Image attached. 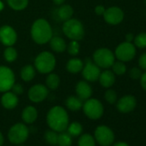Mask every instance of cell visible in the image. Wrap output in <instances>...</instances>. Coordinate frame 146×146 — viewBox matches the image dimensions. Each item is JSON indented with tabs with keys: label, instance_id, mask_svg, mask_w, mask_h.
<instances>
[{
	"label": "cell",
	"instance_id": "cell-44",
	"mask_svg": "<svg viewBox=\"0 0 146 146\" xmlns=\"http://www.w3.org/2000/svg\"><path fill=\"white\" fill-rule=\"evenodd\" d=\"M4 142H5V137H4V135L3 133L0 131V146H3L4 144Z\"/></svg>",
	"mask_w": 146,
	"mask_h": 146
},
{
	"label": "cell",
	"instance_id": "cell-9",
	"mask_svg": "<svg viewBox=\"0 0 146 146\" xmlns=\"http://www.w3.org/2000/svg\"><path fill=\"white\" fill-rule=\"evenodd\" d=\"M136 46L132 42H122L115 49L114 56L122 62H128L134 58L136 55Z\"/></svg>",
	"mask_w": 146,
	"mask_h": 146
},
{
	"label": "cell",
	"instance_id": "cell-23",
	"mask_svg": "<svg viewBox=\"0 0 146 146\" xmlns=\"http://www.w3.org/2000/svg\"><path fill=\"white\" fill-rule=\"evenodd\" d=\"M65 105L67 107L68 109H70V111H78L83 108L84 105V101L81 100L78 96H70L69 97H67L66 101H65Z\"/></svg>",
	"mask_w": 146,
	"mask_h": 146
},
{
	"label": "cell",
	"instance_id": "cell-47",
	"mask_svg": "<svg viewBox=\"0 0 146 146\" xmlns=\"http://www.w3.org/2000/svg\"><path fill=\"white\" fill-rule=\"evenodd\" d=\"M145 5H146V0H145Z\"/></svg>",
	"mask_w": 146,
	"mask_h": 146
},
{
	"label": "cell",
	"instance_id": "cell-35",
	"mask_svg": "<svg viewBox=\"0 0 146 146\" xmlns=\"http://www.w3.org/2000/svg\"><path fill=\"white\" fill-rule=\"evenodd\" d=\"M105 100L109 104H114L117 102V93L113 90H108L104 95Z\"/></svg>",
	"mask_w": 146,
	"mask_h": 146
},
{
	"label": "cell",
	"instance_id": "cell-42",
	"mask_svg": "<svg viewBox=\"0 0 146 146\" xmlns=\"http://www.w3.org/2000/svg\"><path fill=\"white\" fill-rule=\"evenodd\" d=\"M113 146H130L127 143L125 142H122V141H119V142H117L115 143Z\"/></svg>",
	"mask_w": 146,
	"mask_h": 146
},
{
	"label": "cell",
	"instance_id": "cell-38",
	"mask_svg": "<svg viewBox=\"0 0 146 146\" xmlns=\"http://www.w3.org/2000/svg\"><path fill=\"white\" fill-rule=\"evenodd\" d=\"M13 93H15L17 96H19V95H22L23 93V87L21 84H14V85L12 86L11 90Z\"/></svg>",
	"mask_w": 146,
	"mask_h": 146
},
{
	"label": "cell",
	"instance_id": "cell-46",
	"mask_svg": "<svg viewBox=\"0 0 146 146\" xmlns=\"http://www.w3.org/2000/svg\"><path fill=\"white\" fill-rule=\"evenodd\" d=\"M18 146H24V145H23V144H19Z\"/></svg>",
	"mask_w": 146,
	"mask_h": 146
},
{
	"label": "cell",
	"instance_id": "cell-34",
	"mask_svg": "<svg viewBox=\"0 0 146 146\" xmlns=\"http://www.w3.org/2000/svg\"><path fill=\"white\" fill-rule=\"evenodd\" d=\"M134 45L138 48H146V33H140L134 37Z\"/></svg>",
	"mask_w": 146,
	"mask_h": 146
},
{
	"label": "cell",
	"instance_id": "cell-12",
	"mask_svg": "<svg viewBox=\"0 0 146 146\" xmlns=\"http://www.w3.org/2000/svg\"><path fill=\"white\" fill-rule=\"evenodd\" d=\"M103 17L107 23L110 25H118L122 23L124 19V12L119 7L111 6L106 9Z\"/></svg>",
	"mask_w": 146,
	"mask_h": 146
},
{
	"label": "cell",
	"instance_id": "cell-1",
	"mask_svg": "<svg viewBox=\"0 0 146 146\" xmlns=\"http://www.w3.org/2000/svg\"><path fill=\"white\" fill-rule=\"evenodd\" d=\"M46 123L50 129L57 132L66 131L70 123L67 111L61 106L52 107L46 114Z\"/></svg>",
	"mask_w": 146,
	"mask_h": 146
},
{
	"label": "cell",
	"instance_id": "cell-43",
	"mask_svg": "<svg viewBox=\"0 0 146 146\" xmlns=\"http://www.w3.org/2000/svg\"><path fill=\"white\" fill-rule=\"evenodd\" d=\"M52 1H53V4L56 5H62L65 2V0H52Z\"/></svg>",
	"mask_w": 146,
	"mask_h": 146
},
{
	"label": "cell",
	"instance_id": "cell-15",
	"mask_svg": "<svg viewBox=\"0 0 146 146\" xmlns=\"http://www.w3.org/2000/svg\"><path fill=\"white\" fill-rule=\"evenodd\" d=\"M137 106V100L135 96L131 95H126L122 96L119 101H117V109L122 113H131L135 109Z\"/></svg>",
	"mask_w": 146,
	"mask_h": 146
},
{
	"label": "cell",
	"instance_id": "cell-11",
	"mask_svg": "<svg viewBox=\"0 0 146 146\" xmlns=\"http://www.w3.org/2000/svg\"><path fill=\"white\" fill-rule=\"evenodd\" d=\"M84 78L88 82H96L98 80L101 74V68L90 59H87L82 70Z\"/></svg>",
	"mask_w": 146,
	"mask_h": 146
},
{
	"label": "cell",
	"instance_id": "cell-7",
	"mask_svg": "<svg viewBox=\"0 0 146 146\" xmlns=\"http://www.w3.org/2000/svg\"><path fill=\"white\" fill-rule=\"evenodd\" d=\"M83 110L84 114L90 119H99L102 118L104 113V108L102 103L95 98H90L85 101L83 105Z\"/></svg>",
	"mask_w": 146,
	"mask_h": 146
},
{
	"label": "cell",
	"instance_id": "cell-28",
	"mask_svg": "<svg viewBox=\"0 0 146 146\" xmlns=\"http://www.w3.org/2000/svg\"><path fill=\"white\" fill-rule=\"evenodd\" d=\"M9 6L17 11H23L29 5V0H7Z\"/></svg>",
	"mask_w": 146,
	"mask_h": 146
},
{
	"label": "cell",
	"instance_id": "cell-13",
	"mask_svg": "<svg viewBox=\"0 0 146 146\" xmlns=\"http://www.w3.org/2000/svg\"><path fill=\"white\" fill-rule=\"evenodd\" d=\"M49 90L46 85L43 84H35L33 85L28 93L29 99L35 103H39L43 102L48 96Z\"/></svg>",
	"mask_w": 146,
	"mask_h": 146
},
{
	"label": "cell",
	"instance_id": "cell-45",
	"mask_svg": "<svg viewBox=\"0 0 146 146\" xmlns=\"http://www.w3.org/2000/svg\"><path fill=\"white\" fill-rule=\"evenodd\" d=\"M4 7H5V5H4L3 2L1 1V0H0V11L4 10Z\"/></svg>",
	"mask_w": 146,
	"mask_h": 146
},
{
	"label": "cell",
	"instance_id": "cell-39",
	"mask_svg": "<svg viewBox=\"0 0 146 146\" xmlns=\"http://www.w3.org/2000/svg\"><path fill=\"white\" fill-rule=\"evenodd\" d=\"M105 11H106V9L103 5H97L95 8V13L97 16H103Z\"/></svg>",
	"mask_w": 146,
	"mask_h": 146
},
{
	"label": "cell",
	"instance_id": "cell-2",
	"mask_svg": "<svg viewBox=\"0 0 146 146\" xmlns=\"http://www.w3.org/2000/svg\"><path fill=\"white\" fill-rule=\"evenodd\" d=\"M30 34L33 40L39 45L46 44L53 35L50 23L43 18L37 19L34 22Z\"/></svg>",
	"mask_w": 146,
	"mask_h": 146
},
{
	"label": "cell",
	"instance_id": "cell-20",
	"mask_svg": "<svg viewBox=\"0 0 146 146\" xmlns=\"http://www.w3.org/2000/svg\"><path fill=\"white\" fill-rule=\"evenodd\" d=\"M73 13H74L73 8L69 5H62L57 10V17L59 21L63 22L70 19L73 16Z\"/></svg>",
	"mask_w": 146,
	"mask_h": 146
},
{
	"label": "cell",
	"instance_id": "cell-18",
	"mask_svg": "<svg viewBox=\"0 0 146 146\" xmlns=\"http://www.w3.org/2000/svg\"><path fill=\"white\" fill-rule=\"evenodd\" d=\"M101 85L104 88H110L115 83V74L110 70H105L101 72L100 77L98 78Z\"/></svg>",
	"mask_w": 146,
	"mask_h": 146
},
{
	"label": "cell",
	"instance_id": "cell-19",
	"mask_svg": "<svg viewBox=\"0 0 146 146\" xmlns=\"http://www.w3.org/2000/svg\"><path fill=\"white\" fill-rule=\"evenodd\" d=\"M38 117V111L34 106H27L22 113V119L26 124H33Z\"/></svg>",
	"mask_w": 146,
	"mask_h": 146
},
{
	"label": "cell",
	"instance_id": "cell-33",
	"mask_svg": "<svg viewBox=\"0 0 146 146\" xmlns=\"http://www.w3.org/2000/svg\"><path fill=\"white\" fill-rule=\"evenodd\" d=\"M66 50L71 56H76L80 52V45L77 40H71L66 46Z\"/></svg>",
	"mask_w": 146,
	"mask_h": 146
},
{
	"label": "cell",
	"instance_id": "cell-22",
	"mask_svg": "<svg viewBox=\"0 0 146 146\" xmlns=\"http://www.w3.org/2000/svg\"><path fill=\"white\" fill-rule=\"evenodd\" d=\"M49 43L52 50L56 52H63L66 50V42L60 36H52L49 40Z\"/></svg>",
	"mask_w": 146,
	"mask_h": 146
},
{
	"label": "cell",
	"instance_id": "cell-10",
	"mask_svg": "<svg viewBox=\"0 0 146 146\" xmlns=\"http://www.w3.org/2000/svg\"><path fill=\"white\" fill-rule=\"evenodd\" d=\"M15 74L13 70L5 65H0V92H6L11 90L15 84Z\"/></svg>",
	"mask_w": 146,
	"mask_h": 146
},
{
	"label": "cell",
	"instance_id": "cell-37",
	"mask_svg": "<svg viewBox=\"0 0 146 146\" xmlns=\"http://www.w3.org/2000/svg\"><path fill=\"white\" fill-rule=\"evenodd\" d=\"M138 65L142 70H146V52L140 55L138 58Z\"/></svg>",
	"mask_w": 146,
	"mask_h": 146
},
{
	"label": "cell",
	"instance_id": "cell-14",
	"mask_svg": "<svg viewBox=\"0 0 146 146\" xmlns=\"http://www.w3.org/2000/svg\"><path fill=\"white\" fill-rule=\"evenodd\" d=\"M17 40L16 30L9 25L0 27V41L6 46H12Z\"/></svg>",
	"mask_w": 146,
	"mask_h": 146
},
{
	"label": "cell",
	"instance_id": "cell-6",
	"mask_svg": "<svg viewBox=\"0 0 146 146\" xmlns=\"http://www.w3.org/2000/svg\"><path fill=\"white\" fill-rule=\"evenodd\" d=\"M94 63L100 68L108 69L115 61L114 53L108 48L102 47L97 49L93 54Z\"/></svg>",
	"mask_w": 146,
	"mask_h": 146
},
{
	"label": "cell",
	"instance_id": "cell-24",
	"mask_svg": "<svg viewBox=\"0 0 146 146\" xmlns=\"http://www.w3.org/2000/svg\"><path fill=\"white\" fill-rule=\"evenodd\" d=\"M20 75L24 82H30L35 76V68L31 64H27L21 69Z\"/></svg>",
	"mask_w": 146,
	"mask_h": 146
},
{
	"label": "cell",
	"instance_id": "cell-27",
	"mask_svg": "<svg viewBox=\"0 0 146 146\" xmlns=\"http://www.w3.org/2000/svg\"><path fill=\"white\" fill-rule=\"evenodd\" d=\"M96 142L94 136L90 135V133L81 134L78 142V146H96Z\"/></svg>",
	"mask_w": 146,
	"mask_h": 146
},
{
	"label": "cell",
	"instance_id": "cell-3",
	"mask_svg": "<svg viewBox=\"0 0 146 146\" xmlns=\"http://www.w3.org/2000/svg\"><path fill=\"white\" fill-rule=\"evenodd\" d=\"M63 33L71 40L79 41L84 39L85 30L83 23L75 18H70L64 22L62 27Z\"/></svg>",
	"mask_w": 146,
	"mask_h": 146
},
{
	"label": "cell",
	"instance_id": "cell-25",
	"mask_svg": "<svg viewBox=\"0 0 146 146\" xmlns=\"http://www.w3.org/2000/svg\"><path fill=\"white\" fill-rule=\"evenodd\" d=\"M60 84V78L58 75L55 74V73H49V75L46 77V86L48 90H55L58 88Z\"/></svg>",
	"mask_w": 146,
	"mask_h": 146
},
{
	"label": "cell",
	"instance_id": "cell-17",
	"mask_svg": "<svg viewBox=\"0 0 146 146\" xmlns=\"http://www.w3.org/2000/svg\"><path fill=\"white\" fill-rule=\"evenodd\" d=\"M93 90L91 86L86 81H80L76 85V94L83 101L90 99L92 96Z\"/></svg>",
	"mask_w": 146,
	"mask_h": 146
},
{
	"label": "cell",
	"instance_id": "cell-30",
	"mask_svg": "<svg viewBox=\"0 0 146 146\" xmlns=\"http://www.w3.org/2000/svg\"><path fill=\"white\" fill-rule=\"evenodd\" d=\"M112 67V71L117 76H121L124 75L126 72V65L125 64V62H122L120 60L119 61H114V63L113 64Z\"/></svg>",
	"mask_w": 146,
	"mask_h": 146
},
{
	"label": "cell",
	"instance_id": "cell-26",
	"mask_svg": "<svg viewBox=\"0 0 146 146\" xmlns=\"http://www.w3.org/2000/svg\"><path fill=\"white\" fill-rule=\"evenodd\" d=\"M66 131L72 137H79L83 133V125L81 123L77 122V121L71 122L70 124L69 123Z\"/></svg>",
	"mask_w": 146,
	"mask_h": 146
},
{
	"label": "cell",
	"instance_id": "cell-5",
	"mask_svg": "<svg viewBox=\"0 0 146 146\" xmlns=\"http://www.w3.org/2000/svg\"><path fill=\"white\" fill-rule=\"evenodd\" d=\"M29 131L28 126L23 123H17L13 125L8 131L9 141L12 144H23L28 139Z\"/></svg>",
	"mask_w": 146,
	"mask_h": 146
},
{
	"label": "cell",
	"instance_id": "cell-16",
	"mask_svg": "<svg viewBox=\"0 0 146 146\" xmlns=\"http://www.w3.org/2000/svg\"><path fill=\"white\" fill-rule=\"evenodd\" d=\"M19 102V99L17 96L13 93L12 91H6L4 93V95L1 97V104L2 106L9 110L14 109L17 107Z\"/></svg>",
	"mask_w": 146,
	"mask_h": 146
},
{
	"label": "cell",
	"instance_id": "cell-31",
	"mask_svg": "<svg viewBox=\"0 0 146 146\" xmlns=\"http://www.w3.org/2000/svg\"><path fill=\"white\" fill-rule=\"evenodd\" d=\"M17 56H18L17 51L12 46H7V48L4 52L5 59L9 63L14 62L17 58Z\"/></svg>",
	"mask_w": 146,
	"mask_h": 146
},
{
	"label": "cell",
	"instance_id": "cell-21",
	"mask_svg": "<svg viewBox=\"0 0 146 146\" xmlns=\"http://www.w3.org/2000/svg\"><path fill=\"white\" fill-rule=\"evenodd\" d=\"M84 65V62L82 59L78 58H72L68 60V62L66 64V70L70 73L76 74V73L82 71Z\"/></svg>",
	"mask_w": 146,
	"mask_h": 146
},
{
	"label": "cell",
	"instance_id": "cell-8",
	"mask_svg": "<svg viewBox=\"0 0 146 146\" xmlns=\"http://www.w3.org/2000/svg\"><path fill=\"white\" fill-rule=\"evenodd\" d=\"M94 137L96 142H97L101 146H110L113 143L115 136L110 127L102 125L96 128Z\"/></svg>",
	"mask_w": 146,
	"mask_h": 146
},
{
	"label": "cell",
	"instance_id": "cell-4",
	"mask_svg": "<svg viewBox=\"0 0 146 146\" xmlns=\"http://www.w3.org/2000/svg\"><path fill=\"white\" fill-rule=\"evenodd\" d=\"M55 66L56 58L50 52H41L35 59V69L42 74H49L54 70Z\"/></svg>",
	"mask_w": 146,
	"mask_h": 146
},
{
	"label": "cell",
	"instance_id": "cell-32",
	"mask_svg": "<svg viewBox=\"0 0 146 146\" xmlns=\"http://www.w3.org/2000/svg\"><path fill=\"white\" fill-rule=\"evenodd\" d=\"M58 132L53 130H48L45 132V140L47 143L51 145H57Z\"/></svg>",
	"mask_w": 146,
	"mask_h": 146
},
{
	"label": "cell",
	"instance_id": "cell-40",
	"mask_svg": "<svg viewBox=\"0 0 146 146\" xmlns=\"http://www.w3.org/2000/svg\"><path fill=\"white\" fill-rule=\"evenodd\" d=\"M140 84H141V87L143 88V90L146 91V70L144 73H143L140 78Z\"/></svg>",
	"mask_w": 146,
	"mask_h": 146
},
{
	"label": "cell",
	"instance_id": "cell-29",
	"mask_svg": "<svg viewBox=\"0 0 146 146\" xmlns=\"http://www.w3.org/2000/svg\"><path fill=\"white\" fill-rule=\"evenodd\" d=\"M58 146H71L72 145V137L67 131L58 132Z\"/></svg>",
	"mask_w": 146,
	"mask_h": 146
},
{
	"label": "cell",
	"instance_id": "cell-36",
	"mask_svg": "<svg viewBox=\"0 0 146 146\" xmlns=\"http://www.w3.org/2000/svg\"><path fill=\"white\" fill-rule=\"evenodd\" d=\"M143 74L142 72V70L140 68H137V67H133L129 71V75L131 77V78L134 79V80H137V79H140L141 76Z\"/></svg>",
	"mask_w": 146,
	"mask_h": 146
},
{
	"label": "cell",
	"instance_id": "cell-41",
	"mask_svg": "<svg viewBox=\"0 0 146 146\" xmlns=\"http://www.w3.org/2000/svg\"><path fill=\"white\" fill-rule=\"evenodd\" d=\"M134 40V35L131 33H128L125 35V41L127 42H132Z\"/></svg>",
	"mask_w": 146,
	"mask_h": 146
}]
</instances>
